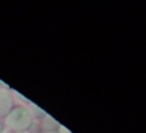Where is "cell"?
Instances as JSON below:
<instances>
[{"label":"cell","instance_id":"1","mask_svg":"<svg viewBox=\"0 0 146 133\" xmlns=\"http://www.w3.org/2000/svg\"><path fill=\"white\" fill-rule=\"evenodd\" d=\"M33 122H35V117H33L30 108H27L25 105H17L5 117V128L11 130L13 133H21L32 130Z\"/></svg>","mask_w":146,"mask_h":133},{"label":"cell","instance_id":"2","mask_svg":"<svg viewBox=\"0 0 146 133\" xmlns=\"http://www.w3.org/2000/svg\"><path fill=\"white\" fill-rule=\"evenodd\" d=\"M14 107L16 103H14L13 94L7 89H0V119H5L13 111Z\"/></svg>","mask_w":146,"mask_h":133},{"label":"cell","instance_id":"3","mask_svg":"<svg viewBox=\"0 0 146 133\" xmlns=\"http://www.w3.org/2000/svg\"><path fill=\"white\" fill-rule=\"evenodd\" d=\"M39 127H41L42 133H44V132H58L61 125L54 119V117H50L49 114H46L42 119H39Z\"/></svg>","mask_w":146,"mask_h":133},{"label":"cell","instance_id":"4","mask_svg":"<svg viewBox=\"0 0 146 133\" xmlns=\"http://www.w3.org/2000/svg\"><path fill=\"white\" fill-rule=\"evenodd\" d=\"M30 111H32L33 117H38V119H42V117L46 116L44 110H41V108H38L36 105H30Z\"/></svg>","mask_w":146,"mask_h":133},{"label":"cell","instance_id":"5","mask_svg":"<svg viewBox=\"0 0 146 133\" xmlns=\"http://www.w3.org/2000/svg\"><path fill=\"white\" fill-rule=\"evenodd\" d=\"M2 133H13V132H11V130H8V128H5V127H3V132H2Z\"/></svg>","mask_w":146,"mask_h":133},{"label":"cell","instance_id":"6","mask_svg":"<svg viewBox=\"0 0 146 133\" xmlns=\"http://www.w3.org/2000/svg\"><path fill=\"white\" fill-rule=\"evenodd\" d=\"M3 132V124H2V119H0V133Z\"/></svg>","mask_w":146,"mask_h":133},{"label":"cell","instance_id":"7","mask_svg":"<svg viewBox=\"0 0 146 133\" xmlns=\"http://www.w3.org/2000/svg\"><path fill=\"white\" fill-rule=\"evenodd\" d=\"M21 133H33L32 130H27V132H21Z\"/></svg>","mask_w":146,"mask_h":133},{"label":"cell","instance_id":"8","mask_svg":"<svg viewBox=\"0 0 146 133\" xmlns=\"http://www.w3.org/2000/svg\"><path fill=\"white\" fill-rule=\"evenodd\" d=\"M44 133H60V132H44Z\"/></svg>","mask_w":146,"mask_h":133}]
</instances>
